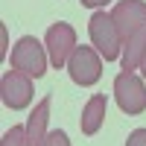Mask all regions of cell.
<instances>
[{
  "instance_id": "1",
  "label": "cell",
  "mask_w": 146,
  "mask_h": 146,
  "mask_svg": "<svg viewBox=\"0 0 146 146\" xmlns=\"http://www.w3.org/2000/svg\"><path fill=\"white\" fill-rule=\"evenodd\" d=\"M88 35H91V44L96 47L105 62H120L123 56V38H120V29L111 15L105 12H94L91 21H88Z\"/></svg>"
},
{
  "instance_id": "2",
  "label": "cell",
  "mask_w": 146,
  "mask_h": 146,
  "mask_svg": "<svg viewBox=\"0 0 146 146\" xmlns=\"http://www.w3.org/2000/svg\"><path fill=\"white\" fill-rule=\"evenodd\" d=\"M9 64L27 73V76L32 79H41L47 73V64H50V56H47V47L32 38V35H23V38L15 41V47H12V56H9Z\"/></svg>"
},
{
  "instance_id": "3",
  "label": "cell",
  "mask_w": 146,
  "mask_h": 146,
  "mask_svg": "<svg viewBox=\"0 0 146 146\" xmlns=\"http://www.w3.org/2000/svg\"><path fill=\"white\" fill-rule=\"evenodd\" d=\"M114 100L120 105L123 114H143L146 111V88H143V79L131 70L117 73L114 79Z\"/></svg>"
},
{
  "instance_id": "4",
  "label": "cell",
  "mask_w": 146,
  "mask_h": 146,
  "mask_svg": "<svg viewBox=\"0 0 146 146\" xmlns=\"http://www.w3.org/2000/svg\"><path fill=\"white\" fill-rule=\"evenodd\" d=\"M67 73L82 88L96 85L100 76H102V56L96 53V47H76L73 56H70V62H67Z\"/></svg>"
},
{
  "instance_id": "5",
  "label": "cell",
  "mask_w": 146,
  "mask_h": 146,
  "mask_svg": "<svg viewBox=\"0 0 146 146\" xmlns=\"http://www.w3.org/2000/svg\"><path fill=\"white\" fill-rule=\"evenodd\" d=\"M44 47H47V56H50V64L58 70V67H67L73 50H76V29L70 23L58 21L47 29V38H44Z\"/></svg>"
},
{
  "instance_id": "6",
  "label": "cell",
  "mask_w": 146,
  "mask_h": 146,
  "mask_svg": "<svg viewBox=\"0 0 146 146\" xmlns=\"http://www.w3.org/2000/svg\"><path fill=\"white\" fill-rule=\"evenodd\" d=\"M0 100H3L6 108L12 111H21V108H27L32 102V76L21 70H6L3 79H0Z\"/></svg>"
},
{
  "instance_id": "7",
  "label": "cell",
  "mask_w": 146,
  "mask_h": 146,
  "mask_svg": "<svg viewBox=\"0 0 146 146\" xmlns=\"http://www.w3.org/2000/svg\"><path fill=\"white\" fill-rule=\"evenodd\" d=\"M111 18H114L117 29H120V38L126 44L131 35H137L146 27V3L143 0H120L111 9Z\"/></svg>"
},
{
  "instance_id": "8",
  "label": "cell",
  "mask_w": 146,
  "mask_h": 146,
  "mask_svg": "<svg viewBox=\"0 0 146 146\" xmlns=\"http://www.w3.org/2000/svg\"><path fill=\"white\" fill-rule=\"evenodd\" d=\"M105 108H108L105 94H94L91 100H88V105L82 108V117H79L82 135H96V131L102 129V123H105Z\"/></svg>"
},
{
  "instance_id": "9",
  "label": "cell",
  "mask_w": 146,
  "mask_h": 146,
  "mask_svg": "<svg viewBox=\"0 0 146 146\" xmlns=\"http://www.w3.org/2000/svg\"><path fill=\"white\" fill-rule=\"evenodd\" d=\"M47 120H50V96L35 105V111L27 120V146H41L47 137Z\"/></svg>"
},
{
  "instance_id": "10",
  "label": "cell",
  "mask_w": 146,
  "mask_h": 146,
  "mask_svg": "<svg viewBox=\"0 0 146 146\" xmlns=\"http://www.w3.org/2000/svg\"><path fill=\"white\" fill-rule=\"evenodd\" d=\"M143 53H146V27L131 35V38L123 44V56H120V67L123 70H140V62H143Z\"/></svg>"
},
{
  "instance_id": "11",
  "label": "cell",
  "mask_w": 146,
  "mask_h": 146,
  "mask_svg": "<svg viewBox=\"0 0 146 146\" xmlns=\"http://www.w3.org/2000/svg\"><path fill=\"white\" fill-rule=\"evenodd\" d=\"M0 146H27V126H12L3 135Z\"/></svg>"
},
{
  "instance_id": "12",
  "label": "cell",
  "mask_w": 146,
  "mask_h": 146,
  "mask_svg": "<svg viewBox=\"0 0 146 146\" xmlns=\"http://www.w3.org/2000/svg\"><path fill=\"white\" fill-rule=\"evenodd\" d=\"M41 146H70V137L64 135L62 129H53V131H47V137Z\"/></svg>"
},
{
  "instance_id": "13",
  "label": "cell",
  "mask_w": 146,
  "mask_h": 146,
  "mask_svg": "<svg viewBox=\"0 0 146 146\" xmlns=\"http://www.w3.org/2000/svg\"><path fill=\"white\" fill-rule=\"evenodd\" d=\"M126 146H146V129H135V131L129 135Z\"/></svg>"
},
{
  "instance_id": "14",
  "label": "cell",
  "mask_w": 146,
  "mask_h": 146,
  "mask_svg": "<svg viewBox=\"0 0 146 146\" xmlns=\"http://www.w3.org/2000/svg\"><path fill=\"white\" fill-rule=\"evenodd\" d=\"M105 3H108V0H82V6H88V9H100Z\"/></svg>"
},
{
  "instance_id": "15",
  "label": "cell",
  "mask_w": 146,
  "mask_h": 146,
  "mask_svg": "<svg viewBox=\"0 0 146 146\" xmlns=\"http://www.w3.org/2000/svg\"><path fill=\"white\" fill-rule=\"evenodd\" d=\"M140 73L146 76V53H143V62H140Z\"/></svg>"
}]
</instances>
